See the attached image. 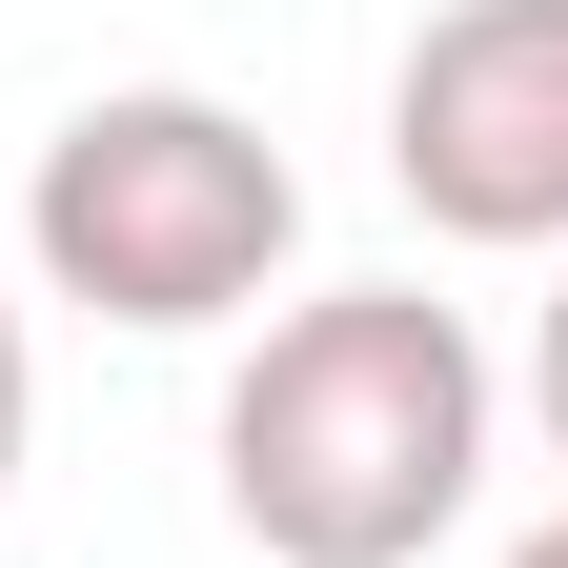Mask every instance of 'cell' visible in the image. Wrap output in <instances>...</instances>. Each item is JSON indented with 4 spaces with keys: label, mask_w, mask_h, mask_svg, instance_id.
<instances>
[{
    "label": "cell",
    "mask_w": 568,
    "mask_h": 568,
    "mask_svg": "<svg viewBox=\"0 0 568 568\" xmlns=\"http://www.w3.org/2000/svg\"><path fill=\"white\" fill-rule=\"evenodd\" d=\"M487 487V345L426 284H325L224 366V528L264 568H426Z\"/></svg>",
    "instance_id": "6da1fadb"
},
{
    "label": "cell",
    "mask_w": 568,
    "mask_h": 568,
    "mask_svg": "<svg viewBox=\"0 0 568 568\" xmlns=\"http://www.w3.org/2000/svg\"><path fill=\"white\" fill-rule=\"evenodd\" d=\"M284 244H305V163L203 82H122L21 163V264L61 305H102V325H163V345L244 325L284 284Z\"/></svg>",
    "instance_id": "7a4b0ae2"
},
{
    "label": "cell",
    "mask_w": 568,
    "mask_h": 568,
    "mask_svg": "<svg viewBox=\"0 0 568 568\" xmlns=\"http://www.w3.org/2000/svg\"><path fill=\"white\" fill-rule=\"evenodd\" d=\"M386 183L487 264L568 244V0H426L386 82Z\"/></svg>",
    "instance_id": "3957f363"
},
{
    "label": "cell",
    "mask_w": 568,
    "mask_h": 568,
    "mask_svg": "<svg viewBox=\"0 0 568 568\" xmlns=\"http://www.w3.org/2000/svg\"><path fill=\"white\" fill-rule=\"evenodd\" d=\"M528 426L568 447V284H548V325H528Z\"/></svg>",
    "instance_id": "277c9868"
},
{
    "label": "cell",
    "mask_w": 568,
    "mask_h": 568,
    "mask_svg": "<svg viewBox=\"0 0 568 568\" xmlns=\"http://www.w3.org/2000/svg\"><path fill=\"white\" fill-rule=\"evenodd\" d=\"M21 426H41V366H21V305H0V487H21Z\"/></svg>",
    "instance_id": "5b68a950"
},
{
    "label": "cell",
    "mask_w": 568,
    "mask_h": 568,
    "mask_svg": "<svg viewBox=\"0 0 568 568\" xmlns=\"http://www.w3.org/2000/svg\"><path fill=\"white\" fill-rule=\"evenodd\" d=\"M508 568H568V508H548V528H528V548H508Z\"/></svg>",
    "instance_id": "8992f818"
}]
</instances>
